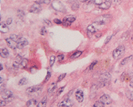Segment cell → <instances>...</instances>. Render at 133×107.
Listing matches in <instances>:
<instances>
[{
    "label": "cell",
    "mask_w": 133,
    "mask_h": 107,
    "mask_svg": "<svg viewBox=\"0 0 133 107\" xmlns=\"http://www.w3.org/2000/svg\"><path fill=\"white\" fill-rule=\"evenodd\" d=\"M55 59H56V57L54 55H52L50 57V66H53L54 62H55Z\"/></svg>",
    "instance_id": "d4e9b609"
},
{
    "label": "cell",
    "mask_w": 133,
    "mask_h": 107,
    "mask_svg": "<svg viewBox=\"0 0 133 107\" xmlns=\"http://www.w3.org/2000/svg\"><path fill=\"white\" fill-rule=\"evenodd\" d=\"M27 83V79L26 78H21V80H20L19 82H18V85H20V86H24Z\"/></svg>",
    "instance_id": "cb8c5ba5"
},
{
    "label": "cell",
    "mask_w": 133,
    "mask_h": 107,
    "mask_svg": "<svg viewBox=\"0 0 133 107\" xmlns=\"http://www.w3.org/2000/svg\"><path fill=\"white\" fill-rule=\"evenodd\" d=\"M50 77H51V73L50 71H48L47 72V74H46V77H45V81H44V82H48L49 79L50 78Z\"/></svg>",
    "instance_id": "83f0119b"
},
{
    "label": "cell",
    "mask_w": 133,
    "mask_h": 107,
    "mask_svg": "<svg viewBox=\"0 0 133 107\" xmlns=\"http://www.w3.org/2000/svg\"><path fill=\"white\" fill-rule=\"evenodd\" d=\"M97 63V61H94L92 63V64L89 66V67L88 68V70H92V69H93V67L95 66H96V64Z\"/></svg>",
    "instance_id": "4316f807"
},
{
    "label": "cell",
    "mask_w": 133,
    "mask_h": 107,
    "mask_svg": "<svg viewBox=\"0 0 133 107\" xmlns=\"http://www.w3.org/2000/svg\"><path fill=\"white\" fill-rule=\"evenodd\" d=\"M43 2H44V3H45V4H49L50 2V0H44Z\"/></svg>",
    "instance_id": "ee69618b"
},
{
    "label": "cell",
    "mask_w": 133,
    "mask_h": 107,
    "mask_svg": "<svg viewBox=\"0 0 133 107\" xmlns=\"http://www.w3.org/2000/svg\"><path fill=\"white\" fill-rule=\"evenodd\" d=\"M46 103H47V97H44L40 101V102L37 104V107H45Z\"/></svg>",
    "instance_id": "ac0fdd59"
},
{
    "label": "cell",
    "mask_w": 133,
    "mask_h": 107,
    "mask_svg": "<svg viewBox=\"0 0 133 107\" xmlns=\"http://www.w3.org/2000/svg\"><path fill=\"white\" fill-rule=\"evenodd\" d=\"M75 96H76L77 100L79 102H83V100H84V94H83L82 90H77L76 92V94H75Z\"/></svg>",
    "instance_id": "5bb4252c"
},
{
    "label": "cell",
    "mask_w": 133,
    "mask_h": 107,
    "mask_svg": "<svg viewBox=\"0 0 133 107\" xmlns=\"http://www.w3.org/2000/svg\"><path fill=\"white\" fill-rule=\"evenodd\" d=\"M72 94H73V90H72V91H69V93H68V94H66L65 96L64 97V99H68V98H69V97H70Z\"/></svg>",
    "instance_id": "f35d334b"
},
{
    "label": "cell",
    "mask_w": 133,
    "mask_h": 107,
    "mask_svg": "<svg viewBox=\"0 0 133 107\" xmlns=\"http://www.w3.org/2000/svg\"><path fill=\"white\" fill-rule=\"evenodd\" d=\"M75 19H76V17L75 16H67L62 20V23L65 27H69V26H70L75 21Z\"/></svg>",
    "instance_id": "277c9868"
},
{
    "label": "cell",
    "mask_w": 133,
    "mask_h": 107,
    "mask_svg": "<svg viewBox=\"0 0 133 107\" xmlns=\"http://www.w3.org/2000/svg\"><path fill=\"white\" fill-rule=\"evenodd\" d=\"M11 39H13V40H14V41H18V39H19V37L17 35V34H11V36L10 37Z\"/></svg>",
    "instance_id": "f1b7e54d"
},
{
    "label": "cell",
    "mask_w": 133,
    "mask_h": 107,
    "mask_svg": "<svg viewBox=\"0 0 133 107\" xmlns=\"http://www.w3.org/2000/svg\"><path fill=\"white\" fill-rule=\"evenodd\" d=\"M44 23L45 25L49 26V27H51V26H52V22L50 21V20H48V19H44Z\"/></svg>",
    "instance_id": "836d02e7"
},
{
    "label": "cell",
    "mask_w": 133,
    "mask_h": 107,
    "mask_svg": "<svg viewBox=\"0 0 133 107\" xmlns=\"http://www.w3.org/2000/svg\"><path fill=\"white\" fill-rule=\"evenodd\" d=\"M64 89H65V87H62V88H60L58 90H57V94H56V96L57 97V96H59V95L62 94V92L64 90Z\"/></svg>",
    "instance_id": "74e56055"
},
{
    "label": "cell",
    "mask_w": 133,
    "mask_h": 107,
    "mask_svg": "<svg viewBox=\"0 0 133 107\" xmlns=\"http://www.w3.org/2000/svg\"><path fill=\"white\" fill-rule=\"evenodd\" d=\"M72 8H73V10H77L78 8H79V4H78V3H75V5L72 6Z\"/></svg>",
    "instance_id": "ab89813d"
},
{
    "label": "cell",
    "mask_w": 133,
    "mask_h": 107,
    "mask_svg": "<svg viewBox=\"0 0 133 107\" xmlns=\"http://www.w3.org/2000/svg\"><path fill=\"white\" fill-rule=\"evenodd\" d=\"M42 10L41 6H40V3H38L37 2H36L35 3H34L31 7H30V13H38L40 12Z\"/></svg>",
    "instance_id": "5b68a950"
},
{
    "label": "cell",
    "mask_w": 133,
    "mask_h": 107,
    "mask_svg": "<svg viewBox=\"0 0 133 107\" xmlns=\"http://www.w3.org/2000/svg\"><path fill=\"white\" fill-rule=\"evenodd\" d=\"M106 1L109 2L111 4L115 5V6H116V5H120V4L121 3V0H106Z\"/></svg>",
    "instance_id": "7402d4cb"
},
{
    "label": "cell",
    "mask_w": 133,
    "mask_h": 107,
    "mask_svg": "<svg viewBox=\"0 0 133 107\" xmlns=\"http://www.w3.org/2000/svg\"><path fill=\"white\" fill-rule=\"evenodd\" d=\"M133 58V55L132 56H130V57H128V58H124L122 62H120V66H124V65H126L127 63H128L130 60H131L132 58Z\"/></svg>",
    "instance_id": "44dd1931"
},
{
    "label": "cell",
    "mask_w": 133,
    "mask_h": 107,
    "mask_svg": "<svg viewBox=\"0 0 133 107\" xmlns=\"http://www.w3.org/2000/svg\"><path fill=\"white\" fill-rule=\"evenodd\" d=\"M66 76V74H60L59 76H58V78H57V82H61L64 78Z\"/></svg>",
    "instance_id": "f546056e"
},
{
    "label": "cell",
    "mask_w": 133,
    "mask_h": 107,
    "mask_svg": "<svg viewBox=\"0 0 133 107\" xmlns=\"http://www.w3.org/2000/svg\"><path fill=\"white\" fill-rule=\"evenodd\" d=\"M27 63H28V60L27 59L22 58V62H21V65H20V67L26 68V66H27Z\"/></svg>",
    "instance_id": "603a6c76"
},
{
    "label": "cell",
    "mask_w": 133,
    "mask_h": 107,
    "mask_svg": "<svg viewBox=\"0 0 133 107\" xmlns=\"http://www.w3.org/2000/svg\"><path fill=\"white\" fill-rule=\"evenodd\" d=\"M111 20V15L110 14H103L94 20L93 23L97 26V27H100V26H104L107 24L108 22Z\"/></svg>",
    "instance_id": "6da1fadb"
},
{
    "label": "cell",
    "mask_w": 133,
    "mask_h": 107,
    "mask_svg": "<svg viewBox=\"0 0 133 107\" xmlns=\"http://www.w3.org/2000/svg\"><path fill=\"white\" fill-rule=\"evenodd\" d=\"M42 87L40 86H32V87H29L27 89V93L28 94H34V93H37V92H40L42 90Z\"/></svg>",
    "instance_id": "52a82bcc"
},
{
    "label": "cell",
    "mask_w": 133,
    "mask_h": 107,
    "mask_svg": "<svg viewBox=\"0 0 133 107\" xmlns=\"http://www.w3.org/2000/svg\"><path fill=\"white\" fill-rule=\"evenodd\" d=\"M104 106H105V104H103L101 102H96L94 103V105L92 106V107H104Z\"/></svg>",
    "instance_id": "484cf974"
},
{
    "label": "cell",
    "mask_w": 133,
    "mask_h": 107,
    "mask_svg": "<svg viewBox=\"0 0 133 107\" xmlns=\"http://www.w3.org/2000/svg\"><path fill=\"white\" fill-rule=\"evenodd\" d=\"M40 33H41L42 35H45V34H47V30H46V29L45 27H42L41 29V30H40Z\"/></svg>",
    "instance_id": "4dcf8cb0"
},
{
    "label": "cell",
    "mask_w": 133,
    "mask_h": 107,
    "mask_svg": "<svg viewBox=\"0 0 133 107\" xmlns=\"http://www.w3.org/2000/svg\"><path fill=\"white\" fill-rule=\"evenodd\" d=\"M81 54H82V51H77V52H75V53H73V54H72L71 57H70V58L71 59L77 58L80 57V55H81Z\"/></svg>",
    "instance_id": "ffe728a7"
},
{
    "label": "cell",
    "mask_w": 133,
    "mask_h": 107,
    "mask_svg": "<svg viewBox=\"0 0 133 107\" xmlns=\"http://www.w3.org/2000/svg\"><path fill=\"white\" fill-rule=\"evenodd\" d=\"M17 43H18V49H22L27 45H28V41H27V39H25V38H23V37H21L18 39Z\"/></svg>",
    "instance_id": "8992f818"
},
{
    "label": "cell",
    "mask_w": 133,
    "mask_h": 107,
    "mask_svg": "<svg viewBox=\"0 0 133 107\" xmlns=\"http://www.w3.org/2000/svg\"><path fill=\"white\" fill-rule=\"evenodd\" d=\"M130 86H131V87H133V82L130 83Z\"/></svg>",
    "instance_id": "bcb514c9"
},
{
    "label": "cell",
    "mask_w": 133,
    "mask_h": 107,
    "mask_svg": "<svg viewBox=\"0 0 133 107\" xmlns=\"http://www.w3.org/2000/svg\"><path fill=\"white\" fill-rule=\"evenodd\" d=\"M111 3L108 1H105V2H103L102 4H100V6H98V8H100L101 10H108L111 7Z\"/></svg>",
    "instance_id": "9a60e30c"
},
{
    "label": "cell",
    "mask_w": 133,
    "mask_h": 107,
    "mask_svg": "<svg viewBox=\"0 0 133 107\" xmlns=\"http://www.w3.org/2000/svg\"><path fill=\"white\" fill-rule=\"evenodd\" d=\"M73 106V102L68 98V99H64L62 102L58 104V107H70Z\"/></svg>",
    "instance_id": "30bf717a"
},
{
    "label": "cell",
    "mask_w": 133,
    "mask_h": 107,
    "mask_svg": "<svg viewBox=\"0 0 133 107\" xmlns=\"http://www.w3.org/2000/svg\"><path fill=\"white\" fill-rule=\"evenodd\" d=\"M0 66H1V67H0V70H2V68H3V67H2V63H1V65H0Z\"/></svg>",
    "instance_id": "f6af8a7d"
},
{
    "label": "cell",
    "mask_w": 133,
    "mask_h": 107,
    "mask_svg": "<svg viewBox=\"0 0 133 107\" xmlns=\"http://www.w3.org/2000/svg\"><path fill=\"white\" fill-rule=\"evenodd\" d=\"M0 31H1V33H2V34H6L9 31V27H8L7 23L1 22V25H0Z\"/></svg>",
    "instance_id": "4fadbf2b"
},
{
    "label": "cell",
    "mask_w": 133,
    "mask_h": 107,
    "mask_svg": "<svg viewBox=\"0 0 133 107\" xmlns=\"http://www.w3.org/2000/svg\"><path fill=\"white\" fill-rule=\"evenodd\" d=\"M97 27L94 23H92L91 25H89V27H87V31L88 34H94L95 32H97Z\"/></svg>",
    "instance_id": "7c38bea8"
},
{
    "label": "cell",
    "mask_w": 133,
    "mask_h": 107,
    "mask_svg": "<svg viewBox=\"0 0 133 107\" xmlns=\"http://www.w3.org/2000/svg\"><path fill=\"white\" fill-rule=\"evenodd\" d=\"M57 58H58V61H62L63 59H64V55L63 54H60V55H58V57H57Z\"/></svg>",
    "instance_id": "7bdbcfd3"
},
{
    "label": "cell",
    "mask_w": 133,
    "mask_h": 107,
    "mask_svg": "<svg viewBox=\"0 0 133 107\" xmlns=\"http://www.w3.org/2000/svg\"><path fill=\"white\" fill-rule=\"evenodd\" d=\"M53 22H55L56 24H62V21H61L60 19H55L53 20Z\"/></svg>",
    "instance_id": "60d3db41"
},
{
    "label": "cell",
    "mask_w": 133,
    "mask_h": 107,
    "mask_svg": "<svg viewBox=\"0 0 133 107\" xmlns=\"http://www.w3.org/2000/svg\"><path fill=\"white\" fill-rule=\"evenodd\" d=\"M0 55L2 58H7L9 56V51L7 48H2L1 49V51H0Z\"/></svg>",
    "instance_id": "e0dca14e"
},
{
    "label": "cell",
    "mask_w": 133,
    "mask_h": 107,
    "mask_svg": "<svg viewBox=\"0 0 133 107\" xmlns=\"http://www.w3.org/2000/svg\"><path fill=\"white\" fill-rule=\"evenodd\" d=\"M124 50H125V47H124V46H120V47H118L116 49H115L114 51L112 52V57H113V58L115 59L120 58L124 54Z\"/></svg>",
    "instance_id": "7a4b0ae2"
},
{
    "label": "cell",
    "mask_w": 133,
    "mask_h": 107,
    "mask_svg": "<svg viewBox=\"0 0 133 107\" xmlns=\"http://www.w3.org/2000/svg\"><path fill=\"white\" fill-rule=\"evenodd\" d=\"M27 107H37V103L35 99H30L29 100L27 103Z\"/></svg>",
    "instance_id": "2e32d148"
},
{
    "label": "cell",
    "mask_w": 133,
    "mask_h": 107,
    "mask_svg": "<svg viewBox=\"0 0 133 107\" xmlns=\"http://www.w3.org/2000/svg\"><path fill=\"white\" fill-rule=\"evenodd\" d=\"M128 97L129 98L130 101L133 102V92H129L128 94Z\"/></svg>",
    "instance_id": "1f68e13d"
},
{
    "label": "cell",
    "mask_w": 133,
    "mask_h": 107,
    "mask_svg": "<svg viewBox=\"0 0 133 107\" xmlns=\"http://www.w3.org/2000/svg\"><path fill=\"white\" fill-rule=\"evenodd\" d=\"M112 34H110V35H108V37H107V39H105V45H106L107 43L109 42V41H110L111 39H112Z\"/></svg>",
    "instance_id": "8d00e7d4"
},
{
    "label": "cell",
    "mask_w": 133,
    "mask_h": 107,
    "mask_svg": "<svg viewBox=\"0 0 133 107\" xmlns=\"http://www.w3.org/2000/svg\"><path fill=\"white\" fill-rule=\"evenodd\" d=\"M17 14H18V17H20V18H21V17H23V16H24V12H23V11L21 10H18V13H17Z\"/></svg>",
    "instance_id": "d590c367"
},
{
    "label": "cell",
    "mask_w": 133,
    "mask_h": 107,
    "mask_svg": "<svg viewBox=\"0 0 133 107\" xmlns=\"http://www.w3.org/2000/svg\"><path fill=\"white\" fill-rule=\"evenodd\" d=\"M100 102H101L105 105H109L112 102V99L110 98V97L107 94H104L100 97Z\"/></svg>",
    "instance_id": "ba28073f"
},
{
    "label": "cell",
    "mask_w": 133,
    "mask_h": 107,
    "mask_svg": "<svg viewBox=\"0 0 133 107\" xmlns=\"http://www.w3.org/2000/svg\"><path fill=\"white\" fill-rule=\"evenodd\" d=\"M1 96H2V98H3V99H9V98L12 97L13 94L10 90H7V89H6V90L2 91Z\"/></svg>",
    "instance_id": "8fae6325"
},
{
    "label": "cell",
    "mask_w": 133,
    "mask_h": 107,
    "mask_svg": "<svg viewBox=\"0 0 133 107\" xmlns=\"http://www.w3.org/2000/svg\"><path fill=\"white\" fill-rule=\"evenodd\" d=\"M11 22H12V19H11V18L7 19V21H6V23H7V25L11 24Z\"/></svg>",
    "instance_id": "b9f144b4"
},
{
    "label": "cell",
    "mask_w": 133,
    "mask_h": 107,
    "mask_svg": "<svg viewBox=\"0 0 133 107\" xmlns=\"http://www.w3.org/2000/svg\"><path fill=\"white\" fill-rule=\"evenodd\" d=\"M86 1H88V0H80V2H86Z\"/></svg>",
    "instance_id": "7dc6e473"
},
{
    "label": "cell",
    "mask_w": 133,
    "mask_h": 107,
    "mask_svg": "<svg viewBox=\"0 0 133 107\" xmlns=\"http://www.w3.org/2000/svg\"><path fill=\"white\" fill-rule=\"evenodd\" d=\"M7 100H8V99H4V100H1V102H0V106H1V107H2V106H6V104H7Z\"/></svg>",
    "instance_id": "d6a6232c"
},
{
    "label": "cell",
    "mask_w": 133,
    "mask_h": 107,
    "mask_svg": "<svg viewBox=\"0 0 133 107\" xmlns=\"http://www.w3.org/2000/svg\"><path fill=\"white\" fill-rule=\"evenodd\" d=\"M6 42H7L8 47L11 49H16L18 48V43H17L16 41H14V40L11 39L10 38H8V39H6Z\"/></svg>",
    "instance_id": "9c48e42d"
},
{
    "label": "cell",
    "mask_w": 133,
    "mask_h": 107,
    "mask_svg": "<svg viewBox=\"0 0 133 107\" xmlns=\"http://www.w3.org/2000/svg\"><path fill=\"white\" fill-rule=\"evenodd\" d=\"M102 3H103L102 0H94V4L97 5V7L98 6H100V4H102Z\"/></svg>",
    "instance_id": "e575fe53"
},
{
    "label": "cell",
    "mask_w": 133,
    "mask_h": 107,
    "mask_svg": "<svg viewBox=\"0 0 133 107\" xmlns=\"http://www.w3.org/2000/svg\"><path fill=\"white\" fill-rule=\"evenodd\" d=\"M52 7H53L56 10L61 11V12H65V11L64 4H63L61 1H58V0H55V1H53L52 2Z\"/></svg>",
    "instance_id": "3957f363"
},
{
    "label": "cell",
    "mask_w": 133,
    "mask_h": 107,
    "mask_svg": "<svg viewBox=\"0 0 133 107\" xmlns=\"http://www.w3.org/2000/svg\"><path fill=\"white\" fill-rule=\"evenodd\" d=\"M56 88V83L55 82H53V83H51L50 86H49V87H48V93L51 94H52V92H53L54 91V89H55Z\"/></svg>",
    "instance_id": "d6986e66"
},
{
    "label": "cell",
    "mask_w": 133,
    "mask_h": 107,
    "mask_svg": "<svg viewBox=\"0 0 133 107\" xmlns=\"http://www.w3.org/2000/svg\"><path fill=\"white\" fill-rule=\"evenodd\" d=\"M132 41L133 42V34H132Z\"/></svg>",
    "instance_id": "c3c4849f"
}]
</instances>
